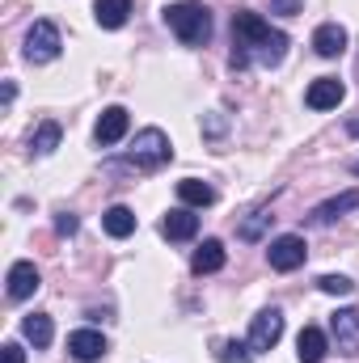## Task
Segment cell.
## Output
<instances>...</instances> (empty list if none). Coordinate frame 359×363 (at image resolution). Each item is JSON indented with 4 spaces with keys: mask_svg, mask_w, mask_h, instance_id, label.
Wrapping results in <instances>:
<instances>
[{
    "mask_svg": "<svg viewBox=\"0 0 359 363\" xmlns=\"http://www.w3.org/2000/svg\"><path fill=\"white\" fill-rule=\"evenodd\" d=\"M77 228H81V220H77L72 211H60V216H55V233H60V237H72Z\"/></svg>",
    "mask_w": 359,
    "mask_h": 363,
    "instance_id": "obj_25",
    "label": "cell"
},
{
    "mask_svg": "<svg viewBox=\"0 0 359 363\" xmlns=\"http://www.w3.org/2000/svg\"><path fill=\"white\" fill-rule=\"evenodd\" d=\"M165 26L178 34V43H186V47H203V43L211 38V13H207V4H199V0L165 4Z\"/></svg>",
    "mask_w": 359,
    "mask_h": 363,
    "instance_id": "obj_2",
    "label": "cell"
},
{
    "mask_svg": "<svg viewBox=\"0 0 359 363\" xmlns=\"http://www.w3.org/2000/svg\"><path fill=\"white\" fill-rule=\"evenodd\" d=\"M270 220H275V216H270L267 207L250 211V220H241V224H237V237H241V241H258V237L267 233V224H270Z\"/></svg>",
    "mask_w": 359,
    "mask_h": 363,
    "instance_id": "obj_22",
    "label": "cell"
},
{
    "mask_svg": "<svg viewBox=\"0 0 359 363\" xmlns=\"http://www.w3.org/2000/svg\"><path fill=\"white\" fill-rule=\"evenodd\" d=\"M326 351H330L326 330L304 325V330H300V338H296V355H300V363H321V359H326Z\"/></svg>",
    "mask_w": 359,
    "mask_h": 363,
    "instance_id": "obj_15",
    "label": "cell"
},
{
    "mask_svg": "<svg viewBox=\"0 0 359 363\" xmlns=\"http://www.w3.org/2000/svg\"><path fill=\"white\" fill-rule=\"evenodd\" d=\"M190 271H194V274H216V271H224V245H220L216 237H207V241L194 250V258H190Z\"/></svg>",
    "mask_w": 359,
    "mask_h": 363,
    "instance_id": "obj_17",
    "label": "cell"
},
{
    "mask_svg": "<svg viewBox=\"0 0 359 363\" xmlns=\"http://www.w3.org/2000/svg\"><path fill=\"white\" fill-rule=\"evenodd\" d=\"M343 97H347V85L338 77H317L304 89V106L309 110H334V106H343Z\"/></svg>",
    "mask_w": 359,
    "mask_h": 363,
    "instance_id": "obj_8",
    "label": "cell"
},
{
    "mask_svg": "<svg viewBox=\"0 0 359 363\" xmlns=\"http://www.w3.org/2000/svg\"><path fill=\"white\" fill-rule=\"evenodd\" d=\"M4 283H9V300H17V304H21V300H30V296L38 291V283H43V279H38V267H34V262H13Z\"/></svg>",
    "mask_w": 359,
    "mask_h": 363,
    "instance_id": "obj_11",
    "label": "cell"
},
{
    "mask_svg": "<svg viewBox=\"0 0 359 363\" xmlns=\"http://www.w3.org/2000/svg\"><path fill=\"white\" fill-rule=\"evenodd\" d=\"M178 199L186 203V207H211V203H216V190H211L207 182H199V178H182L178 182Z\"/></svg>",
    "mask_w": 359,
    "mask_h": 363,
    "instance_id": "obj_21",
    "label": "cell"
},
{
    "mask_svg": "<svg viewBox=\"0 0 359 363\" xmlns=\"http://www.w3.org/2000/svg\"><path fill=\"white\" fill-rule=\"evenodd\" d=\"M270 13H283V17H292V13H300V0H270Z\"/></svg>",
    "mask_w": 359,
    "mask_h": 363,
    "instance_id": "obj_26",
    "label": "cell"
},
{
    "mask_svg": "<svg viewBox=\"0 0 359 363\" xmlns=\"http://www.w3.org/2000/svg\"><path fill=\"white\" fill-rule=\"evenodd\" d=\"M359 207V186H351V190H343V194H334V199H326V203H317L313 211H309V224H334L338 216H347V211H355Z\"/></svg>",
    "mask_w": 359,
    "mask_h": 363,
    "instance_id": "obj_10",
    "label": "cell"
},
{
    "mask_svg": "<svg viewBox=\"0 0 359 363\" xmlns=\"http://www.w3.org/2000/svg\"><path fill=\"white\" fill-rule=\"evenodd\" d=\"M4 363H26V351L17 342H4Z\"/></svg>",
    "mask_w": 359,
    "mask_h": 363,
    "instance_id": "obj_28",
    "label": "cell"
},
{
    "mask_svg": "<svg viewBox=\"0 0 359 363\" xmlns=\"http://www.w3.org/2000/svg\"><path fill=\"white\" fill-rule=\"evenodd\" d=\"M287 55V34L283 30H270V21H263L258 13L241 9L233 13V55L228 64L241 72L250 64H263V68H279Z\"/></svg>",
    "mask_w": 359,
    "mask_h": 363,
    "instance_id": "obj_1",
    "label": "cell"
},
{
    "mask_svg": "<svg viewBox=\"0 0 359 363\" xmlns=\"http://www.w3.org/2000/svg\"><path fill=\"white\" fill-rule=\"evenodd\" d=\"M304 258H309V245H304V237H296V233H283V237H275L267 250V262L270 271H296V267H304Z\"/></svg>",
    "mask_w": 359,
    "mask_h": 363,
    "instance_id": "obj_5",
    "label": "cell"
},
{
    "mask_svg": "<svg viewBox=\"0 0 359 363\" xmlns=\"http://www.w3.org/2000/svg\"><path fill=\"white\" fill-rule=\"evenodd\" d=\"M199 233V216L190 211V207H178V211H170L165 220H161V237L165 241H190Z\"/></svg>",
    "mask_w": 359,
    "mask_h": 363,
    "instance_id": "obj_14",
    "label": "cell"
},
{
    "mask_svg": "<svg viewBox=\"0 0 359 363\" xmlns=\"http://www.w3.org/2000/svg\"><path fill=\"white\" fill-rule=\"evenodd\" d=\"M279 338H283V313H279V308H263V313L250 321V351L263 355V351H270Z\"/></svg>",
    "mask_w": 359,
    "mask_h": 363,
    "instance_id": "obj_6",
    "label": "cell"
},
{
    "mask_svg": "<svg viewBox=\"0 0 359 363\" xmlns=\"http://www.w3.org/2000/svg\"><path fill=\"white\" fill-rule=\"evenodd\" d=\"M60 135H64V131H60V123H55V118L38 123V127H34V135H30V152H34V157L55 152V148H60Z\"/></svg>",
    "mask_w": 359,
    "mask_h": 363,
    "instance_id": "obj_20",
    "label": "cell"
},
{
    "mask_svg": "<svg viewBox=\"0 0 359 363\" xmlns=\"http://www.w3.org/2000/svg\"><path fill=\"white\" fill-rule=\"evenodd\" d=\"M174 161V144H170V135L161 131V127H144L140 135H136V144L127 148V169H136V174H153V169H161V165H170Z\"/></svg>",
    "mask_w": 359,
    "mask_h": 363,
    "instance_id": "obj_3",
    "label": "cell"
},
{
    "mask_svg": "<svg viewBox=\"0 0 359 363\" xmlns=\"http://www.w3.org/2000/svg\"><path fill=\"white\" fill-rule=\"evenodd\" d=\"M60 51H64V38H60L55 21H34L26 30V60L30 64H51V60H60Z\"/></svg>",
    "mask_w": 359,
    "mask_h": 363,
    "instance_id": "obj_4",
    "label": "cell"
},
{
    "mask_svg": "<svg viewBox=\"0 0 359 363\" xmlns=\"http://www.w3.org/2000/svg\"><path fill=\"white\" fill-rule=\"evenodd\" d=\"M101 228H106L114 241H123V237H131V233H136V211L118 203V207H110V211L101 216Z\"/></svg>",
    "mask_w": 359,
    "mask_h": 363,
    "instance_id": "obj_19",
    "label": "cell"
},
{
    "mask_svg": "<svg viewBox=\"0 0 359 363\" xmlns=\"http://www.w3.org/2000/svg\"><path fill=\"white\" fill-rule=\"evenodd\" d=\"M224 127H228V123H224L220 114H211V118H203V131H207V135H224Z\"/></svg>",
    "mask_w": 359,
    "mask_h": 363,
    "instance_id": "obj_27",
    "label": "cell"
},
{
    "mask_svg": "<svg viewBox=\"0 0 359 363\" xmlns=\"http://www.w3.org/2000/svg\"><path fill=\"white\" fill-rule=\"evenodd\" d=\"M351 174H355V178H359V161H351Z\"/></svg>",
    "mask_w": 359,
    "mask_h": 363,
    "instance_id": "obj_30",
    "label": "cell"
},
{
    "mask_svg": "<svg viewBox=\"0 0 359 363\" xmlns=\"http://www.w3.org/2000/svg\"><path fill=\"white\" fill-rule=\"evenodd\" d=\"M68 355L77 363H97L106 355V338L97 330H77V334H68Z\"/></svg>",
    "mask_w": 359,
    "mask_h": 363,
    "instance_id": "obj_13",
    "label": "cell"
},
{
    "mask_svg": "<svg viewBox=\"0 0 359 363\" xmlns=\"http://www.w3.org/2000/svg\"><path fill=\"white\" fill-rule=\"evenodd\" d=\"M330 338L343 355H359V308H338L330 317Z\"/></svg>",
    "mask_w": 359,
    "mask_h": 363,
    "instance_id": "obj_7",
    "label": "cell"
},
{
    "mask_svg": "<svg viewBox=\"0 0 359 363\" xmlns=\"http://www.w3.org/2000/svg\"><path fill=\"white\" fill-rule=\"evenodd\" d=\"M127 127H131V114H127L123 106H106L101 118H97V127H93V140H97L101 148H110V144H118V140L127 135Z\"/></svg>",
    "mask_w": 359,
    "mask_h": 363,
    "instance_id": "obj_9",
    "label": "cell"
},
{
    "mask_svg": "<svg viewBox=\"0 0 359 363\" xmlns=\"http://www.w3.org/2000/svg\"><path fill=\"white\" fill-rule=\"evenodd\" d=\"M131 17V0H93V21L101 30H123Z\"/></svg>",
    "mask_w": 359,
    "mask_h": 363,
    "instance_id": "obj_16",
    "label": "cell"
},
{
    "mask_svg": "<svg viewBox=\"0 0 359 363\" xmlns=\"http://www.w3.org/2000/svg\"><path fill=\"white\" fill-rule=\"evenodd\" d=\"M250 342H233V338H224V342H216V359L220 363H250Z\"/></svg>",
    "mask_w": 359,
    "mask_h": 363,
    "instance_id": "obj_23",
    "label": "cell"
},
{
    "mask_svg": "<svg viewBox=\"0 0 359 363\" xmlns=\"http://www.w3.org/2000/svg\"><path fill=\"white\" fill-rule=\"evenodd\" d=\"M313 51H317L321 60H338V55L347 51V30H343L338 21L317 26V30H313Z\"/></svg>",
    "mask_w": 359,
    "mask_h": 363,
    "instance_id": "obj_12",
    "label": "cell"
},
{
    "mask_svg": "<svg viewBox=\"0 0 359 363\" xmlns=\"http://www.w3.org/2000/svg\"><path fill=\"white\" fill-rule=\"evenodd\" d=\"M317 287H321L326 296H351V291H355V283H351L347 274H321Z\"/></svg>",
    "mask_w": 359,
    "mask_h": 363,
    "instance_id": "obj_24",
    "label": "cell"
},
{
    "mask_svg": "<svg viewBox=\"0 0 359 363\" xmlns=\"http://www.w3.org/2000/svg\"><path fill=\"white\" fill-rule=\"evenodd\" d=\"M21 334H26V342H34V351H43V347H51L55 325L47 313H30V317H21Z\"/></svg>",
    "mask_w": 359,
    "mask_h": 363,
    "instance_id": "obj_18",
    "label": "cell"
},
{
    "mask_svg": "<svg viewBox=\"0 0 359 363\" xmlns=\"http://www.w3.org/2000/svg\"><path fill=\"white\" fill-rule=\"evenodd\" d=\"M347 131H351V135H359V118H355V123H351V127H347Z\"/></svg>",
    "mask_w": 359,
    "mask_h": 363,
    "instance_id": "obj_29",
    "label": "cell"
}]
</instances>
